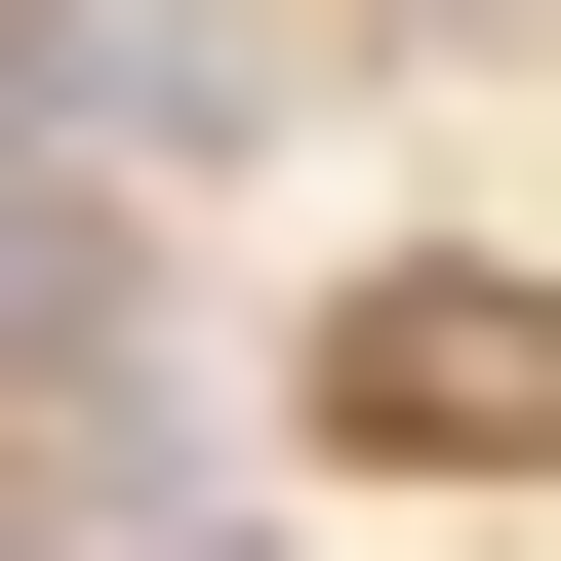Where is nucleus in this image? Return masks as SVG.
<instances>
[{"instance_id":"obj_2","label":"nucleus","mask_w":561,"mask_h":561,"mask_svg":"<svg viewBox=\"0 0 561 561\" xmlns=\"http://www.w3.org/2000/svg\"><path fill=\"white\" fill-rule=\"evenodd\" d=\"M81 561H362V522H321L280 442H161V481H81Z\"/></svg>"},{"instance_id":"obj_1","label":"nucleus","mask_w":561,"mask_h":561,"mask_svg":"<svg viewBox=\"0 0 561 561\" xmlns=\"http://www.w3.org/2000/svg\"><path fill=\"white\" fill-rule=\"evenodd\" d=\"M241 442L321 522H561V241L522 201H321V280L241 321Z\"/></svg>"},{"instance_id":"obj_3","label":"nucleus","mask_w":561,"mask_h":561,"mask_svg":"<svg viewBox=\"0 0 561 561\" xmlns=\"http://www.w3.org/2000/svg\"><path fill=\"white\" fill-rule=\"evenodd\" d=\"M0 561H81V442H0Z\"/></svg>"}]
</instances>
